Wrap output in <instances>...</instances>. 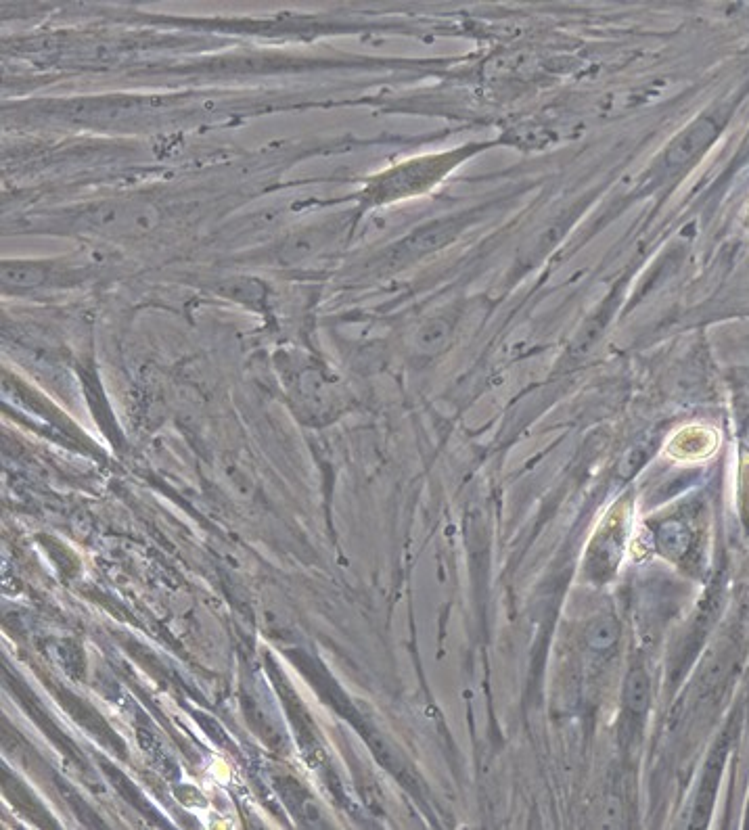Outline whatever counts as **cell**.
<instances>
[{"mask_svg":"<svg viewBox=\"0 0 749 830\" xmlns=\"http://www.w3.org/2000/svg\"><path fill=\"white\" fill-rule=\"evenodd\" d=\"M660 540L664 552H670V555H674V552H685L689 546V534L683 525H676V532H670V525H666L662 529Z\"/></svg>","mask_w":749,"mask_h":830,"instance_id":"obj_4","label":"cell"},{"mask_svg":"<svg viewBox=\"0 0 749 830\" xmlns=\"http://www.w3.org/2000/svg\"><path fill=\"white\" fill-rule=\"evenodd\" d=\"M588 638H590V642H593V647L605 649V647H609V644L618 638V626L611 619L597 621V624L593 628H590Z\"/></svg>","mask_w":749,"mask_h":830,"instance_id":"obj_3","label":"cell"},{"mask_svg":"<svg viewBox=\"0 0 749 830\" xmlns=\"http://www.w3.org/2000/svg\"><path fill=\"white\" fill-rule=\"evenodd\" d=\"M84 218L103 235L130 237L147 233L160 220V212L155 210L153 203L143 199H118L97 205Z\"/></svg>","mask_w":749,"mask_h":830,"instance_id":"obj_1","label":"cell"},{"mask_svg":"<svg viewBox=\"0 0 749 830\" xmlns=\"http://www.w3.org/2000/svg\"><path fill=\"white\" fill-rule=\"evenodd\" d=\"M626 703L632 711H645L649 705V678L643 670H634L626 684Z\"/></svg>","mask_w":749,"mask_h":830,"instance_id":"obj_2","label":"cell"}]
</instances>
